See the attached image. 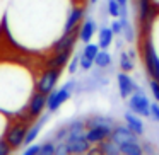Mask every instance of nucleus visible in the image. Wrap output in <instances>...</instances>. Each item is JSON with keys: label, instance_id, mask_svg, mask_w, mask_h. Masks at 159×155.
<instances>
[{"label": "nucleus", "instance_id": "obj_2", "mask_svg": "<svg viewBox=\"0 0 159 155\" xmlns=\"http://www.w3.org/2000/svg\"><path fill=\"white\" fill-rule=\"evenodd\" d=\"M144 63H145V68H147L149 75L152 79L159 80V56L149 39L145 41V46H144Z\"/></svg>", "mask_w": 159, "mask_h": 155}, {"label": "nucleus", "instance_id": "obj_30", "mask_svg": "<svg viewBox=\"0 0 159 155\" xmlns=\"http://www.w3.org/2000/svg\"><path fill=\"white\" fill-rule=\"evenodd\" d=\"M79 67H80V55H77L72 58V62H70V65H69V73H75Z\"/></svg>", "mask_w": 159, "mask_h": 155}, {"label": "nucleus", "instance_id": "obj_1", "mask_svg": "<svg viewBox=\"0 0 159 155\" xmlns=\"http://www.w3.org/2000/svg\"><path fill=\"white\" fill-rule=\"evenodd\" d=\"M75 87H77L75 80H69V82L63 84L58 90H52V92L48 94V97H46V107H48L50 113L57 111L65 101H69V97L72 96V92L75 90Z\"/></svg>", "mask_w": 159, "mask_h": 155}, {"label": "nucleus", "instance_id": "obj_31", "mask_svg": "<svg viewBox=\"0 0 159 155\" xmlns=\"http://www.w3.org/2000/svg\"><path fill=\"white\" fill-rule=\"evenodd\" d=\"M111 31H113V34H116V36H120L121 32H123V28H121V22L120 21H116V19H115L113 22H111Z\"/></svg>", "mask_w": 159, "mask_h": 155}, {"label": "nucleus", "instance_id": "obj_21", "mask_svg": "<svg viewBox=\"0 0 159 155\" xmlns=\"http://www.w3.org/2000/svg\"><path fill=\"white\" fill-rule=\"evenodd\" d=\"M120 22H121V28H123V32H121V34L125 36V39H127L128 43H132L135 39V31H134V26L128 22V15L127 17H120Z\"/></svg>", "mask_w": 159, "mask_h": 155}, {"label": "nucleus", "instance_id": "obj_22", "mask_svg": "<svg viewBox=\"0 0 159 155\" xmlns=\"http://www.w3.org/2000/svg\"><path fill=\"white\" fill-rule=\"evenodd\" d=\"M94 65H96L98 68H108V67H111V55L106 53L104 50L99 51L96 55V58H94Z\"/></svg>", "mask_w": 159, "mask_h": 155}, {"label": "nucleus", "instance_id": "obj_8", "mask_svg": "<svg viewBox=\"0 0 159 155\" xmlns=\"http://www.w3.org/2000/svg\"><path fill=\"white\" fill-rule=\"evenodd\" d=\"M111 131H113V128L108 126H91L86 131V138L89 143H101L103 140L110 138Z\"/></svg>", "mask_w": 159, "mask_h": 155}, {"label": "nucleus", "instance_id": "obj_10", "mask_svg": "<svg viewBox=\"0 0 159 155\" xmlns=\"http://www.w3.org/2000/svg\"><path fill=\"white\" fill-rule=\"evenodd\" d=\"M50 111L46 114H43L41 118H39L38 121H36L34 124H33L31 128H28V130H26V136H24V145H31L33 141L36 140V138H38V135H39V131H41V128L45 126V123L46 121L50 119Z\"/></svg>", "mask_w": 159, "mask_h": 155}, {"label": "nucleus", "instance_id": "obj_20", "mask_svg": "<svg viewBox=\"0 0 159 155\" xmlns=\"http://www.w3.org/2000/svg\"><path fill=\"white\" fill-rule=\"evenodd\" d=\"M139 19L140 22H149L151 19V2L149 0H139Z\"/></svg>", "mask_w": 159, "mask_h": 155}, {"label": "nucleus", "instance_id": "obj_6", "mask_svg": "<svg viewBox=\"0 0 159 155\" xmlns=\"http://www.w3.org/2000/svg\"><path fill=\"white\" fill-rule=\"evenodd\" d=\"M60 70L62 68H48L43 73L39 82H38V92L45 94V96H48V94L52 92L53 87L57 85V82H58V79H60Z\"/></svg>", "mask_w": 159, "mask_h": 155}, {"label": "nucleus", "instance_id": "obj_17", "mask_svg": "<svg viewBox=\"0 0 159 155\" xmlns=\"http://www.w3.org/2000/svg\"><path fill=\"white\" fill-rule=\"evenodd\" d=\"M86 126H108V128H115V119L108 116H93L89 119H86Z\"/></svg>", "mask_w": 159, "mask_h": 155}, {"label": "nucleus", "instance_id": "obj_19", "mask_svg": "<svg viewBox=\"0 0 159 155\" xmlns=\"http://www.w3.org/2000/svg\"><path fill=\"white\" fill-rule=\"evenodd\" d=\"M113 31H111V28H101V31H99V48H103V50H106L108 46L111 45V41H113Z\"/></svg>", "mask_w": 159, "mask_h": 155}, {"label": "nucleus", "instance_id": "obj_25", "mask_svg": "<svg viewBox=\"0 0 159 155\" xmlns=\"http://www.w3.org/2000/svg\"><path fill=\"white\" fill-rule=\"evenodd\" d=\"M99 53V45H93V43H86V46H84V51L82 55L87 56V58L94 60L96 58V55Z\"/></svg>", "mask_w": 159, "mask_h": 155}, {"label": "nucleus", "instance_id": "obj_32", "mask_svg": "<svg viewBox=\"0 0 159 155\" xmlns=\"http://www.w3.org/2000/svg\"><path fill=\"white\" fill-rule=\"evenodd\" d=\"M151 116L154 118L156 121H159V104L157 102H152L151 104Z\"/></svg>", "mask_w": 159, "mask_h": 155}, {"label": "nucleus", "instance_id": "obj_34", "mask_svg": "<svg viewBox=\"0 0 159 155\" xmlns=\"http://www.w3.org/2000/svg\"><path fill=\"white\" fill-rule=\"evenodd\" d=\"M9 150H11V147H9L7 141L0 140V155H7V153H9Z\"/></svg>", "mask_w": 159, "mask_h": 155}, {"label": "nucleus", "instance_id": "obj_33", "mask_svg": "<svg viewBox=\"0 0 159 155\" xmlns=\"http://www.w3.org/2000/svg\"><path fill=\"white\" fill-rule=\"evenodd\" d=\"M39 148H41V145H31L29 148H26L24 153L26 155H34V153H39Z\"/></svg>", "mask_w": 159, "mask_h": 155}, {"label": "nucleus", "instance_id": "obj_27", "mask_svg": "<svg viewBox=\"0 0 159 155\" xmlns=\"http://www.w3.org/2000/svg\"><path fill=\"white\" fill-rule=\"evenodd\" d=\"M55 148H57V143L53 140H48V141H45V143L41 145V148H39V153H43V155H52V153H55Z\"/></svg>", "mask_w": 159, "mask_h": 155}, {"label": "nucleus", "instance_id": "obj_15", "mask_svg": "<svg viewBox=\"0 0 159 155\" xmlns=\"http://www.w3.org/2000/svg\"><path fill=\"white\" fill-rule=\"evenodd\" d=\"M123 118H125V121H127V124H128V126H130L137 135H142V133H144V123H142V119L139 118V114H135L134 111H132V113H125Z\"/></svg>", "mask_w": 159, "mask_h": 155}, {"label": "nucleus", "instance_id": "obj_12", "mask_svg": "<svg viewBox=\"0 0 159 155\" xmlns=\"http://www.w3.org/2000/svg\"><path fill=\"white\" fill-rule=\"evenodd\" d=\"M45 107H46V96L41 92L34 94L29 101V114L31 116H39Z\"/></svg>", "mask_w": 159, "mask_h": 155}, {"label": "nucleus", "instance_id": "obj_29", "mask_svg": "<svg viewBox=\"0 0 159 155\" xmlns=\"http://www.w3.org/2000/svg\"><path fill=\"white\" fill-rule=\"evenodd\" d=\"M149 85H151V92H152V96H154V99L159 102V80L152 79Z\"/></svg>", "mask_w": 159, "mask_h": 155}, {"label": "nucleus", "instance_id": "obj_7", "mask_svg": "<svg viewBox=\"0 0 159 155\" xmlns=\"http://www.w3.org/2000/svg\"><path fill=\"white\" fill-rule=\"evenodd\" d=\"M116 82H118V90H120V96L123 97V99H128V97L135 92L137 84L132 80L130 75H127V72L118 73V75H116Z\"/></svg>", "mask_w": 159, "mask_h": 155}, {"label": "nucleus", "instance_id": "obj_26", "mask_svg": "<svg viewBox=\"0 0 159 155\" xmlns=\"http://www.w3.org/2000/svg\"><path fill=\"white\" fill-rule=\"evenodd\" d=\"M108 12L111 17H120L121 5L118 4V0H108Z\"/></svg>", "mask_w": 159, "mask_h": 155}, {"label": "nucleus", "instance_id": "obj_4", "mask_svg": "<svg viewBox=\"0 0 159 155\" xmlns=\"http://www.w3.org/2000/svg\"><path fill=\"white\" fill-rule=\"evenodd\" d=\"M139 136H140V135L135 133L128 124H115L113 131H111V135H110V138L113 141H116L118 145L130 143V141H140Z\"/></svg>", "mask_w": 159, "mask_h": 155}, {"label": "nucleus", "instance_id": "obj_16", "mask_svg": "<svg viewBox=\"0 0 159 155\" xmlns=\"http://www.w3.org/2000/svg\"><path fill=\"white\" fill-rule=\"evenodd\" d=\"M94 31H96V24H94L93 19H87L86 22L82 24V28H80V32H79V39L84 43H89L91 38H93Z\"/></svg>", "mask_w": 159, "mask_h": 155}, {"label": "nucleus", "instance_id": "obj_9", "mask_svg": "<svg viewBox=\"0 0 159 155\" xmlns=\"http://www.w3.org/2000/svg\"><path fill=\"white\" fill-rule=\"evenodd\" d=\"M24 136H26V128L22 124H16L14 128H11V131L7 133V143L11 148H19L24 143Z\"/></svg>", "mask_w": 159, "mask_h": 155}, {"label": "nucleus", "instance_id": "obj_36", "mask_svg": "<svg viewBox=\"0 0 159 155\" xmlns=\"http://www.w3.org/2000/svg\"><path fill=\"white\" fill-rule=\"evenodd\" d=\"M96 2H98V0H91V4H96Z\"/></svg>", "mask_w": 159, "mask_h": 155}, {"label": "nucleus", "instance_id": "obj_23", "mask_svg": "<svg viewBox=\"0 0 159 155\" xmlns=\"http://www.w3.org/2000/svg\"><path fill=\"white\" fill-rule=\"evenodd\" d=\"M101 152L103 153H108V155H116V153H120V145L116 143V141H113L110 138L108 141H101Z\"/></svg>", "mask_w": 159, "mask_h": 155}, {"label": "nucleus", "instance_id": "obj_28", "mask_svg": "<svg viewBox=\"0 0 159 155\" xmlns=\"http://www.w3.org/2000/svg\"><path fill=\"white\" fill-rule=\"evenodd\" d=\"M93 65H94V60H91V58H87V56L80 55V68H82V70H91V68H93Z\"/></svg>", "mask_w": 159, "mask_h": 155}, {"label": "nucleus", "instance_id": "obj_11", "mask_svg": "<svg viewBox=\"0 0 159 155\" xmlns=\"http://www.w3.org/2000/svg\"><path fill=\"white\" fill-rule=\"evenodd\" d=\"M77 38H79V34H77V28L74 29V31H70V32H63V36L55 43V53L65 51V50H74V45H75Z\"/></svg>", "mask_w": 159, "mask_h": 155}, {"label": "nucleus", "instance_id": "obj_14", "mask_svg": "<svg viewBox=\"0 0 159 155\" xmlns=\"http://www.w3.org/2000/svg\"><path fill=\"white\" fill-rule=\"evenodd\" d=\"M70 53H72V50L58 51V53H57V55L48 62V68H62V67H65L67 62H69V58H70Z\"/></svg>", "mask_w": 159, "mask_h": 155}, {"label": "nucleus", "instance_id": "obj_5", "mask_svg": "<svg viewBox=\"0 0 159 155\" xmlns=\"http://www.w3.org/2000/svg\"><path fill=\"white\" fill-rule=\"evenodd\" d=\"M67 147V152L69 153H82L89 148V141L86 138V131L84 133H74V135H69L65 140H62Z\"/></svg>", "mask_w": 159, "mask_h": 155}, {"label": "nucleus", "instance_id": "obj_24", "mask_svg": "<svg viewBox=\"0 0 159 155\" xmlns=\"http://www.w3.org/2000/svg\"><path fill=\"white\" fill-rule=\"evenodd\" d=\"M120 68H121V72H132V70H134V63H132L128 53H121V56H120Z\"/></svg>", "mask_w": 159, "mask_h": 155}, {"label": "nucleus", "instance_id": "obj_18", "mask_svg": "<svg viewBox=\"0 0 159 155\" xmlns=\"http://www.w3.org/2000/svg\"><path fill=\"white\" fill-rule=\"evenodd\" d=\"M120 152L125 155H140L144 150H142L140 141H130V143L120 145Z\"/></svg>", "mask_w": 159, "mask_h": 155}, {"label": "nucleus", "instance_id": "obj_35", "mask_svg": "<svg viewBox=\"0 0 159 155\" xmlns=\"http://www.w3.org/2000/svg\"><path fill=\"white\" fill-rule=\"evenodd\" d=\"M127 2H128V0H118V4H120L121 7H127Z\"/></svg>", "mask_w": 159, "mask_h": 155}, {"label": "nucleus", "instance_id": "obj_3", "mask_svg": "<svg viewBox=\"0 0 159 155\" xmlns=\"http://www.w3.org/2000/svg\"><path fill=\"white\" fill-rule=\"evenodd\" d=\"M128 106H130V109L134 111L135 114H139V116H144V118L151 116V102H149L147 96L144 94V90L132 94L130 101H128Z\"/></svg>", "mask_w": 159, "mask_h": 155}, {"label": "nucleus", "instance_id": "obj_13", "mask_svg": "<svg viewBox=\"0 0 159 155\" xmlns=\"http://www.w3.org/2000/svg\"><path fill=\"white\" fill-rule=\"evenodd\" d=\"M82 15H84V9H79V7L72 9V12H70L69 19H67V22H65V28H63V32H70V31H74V29L77 28V24L80 22Z\"/></svg>", "mask_w": 159, "mask_h": 155}]
</instances>
